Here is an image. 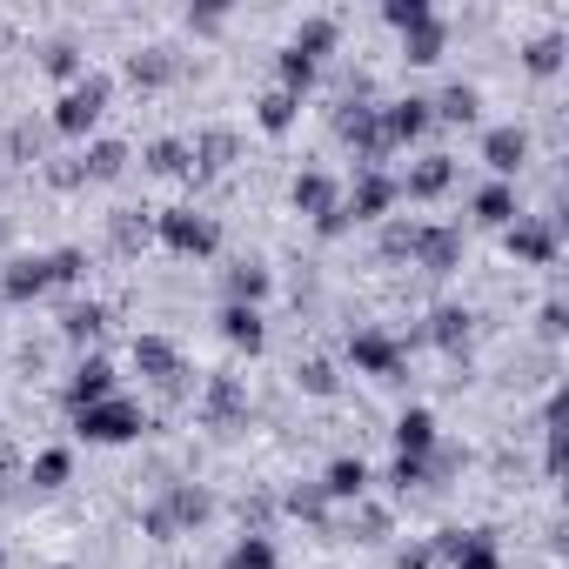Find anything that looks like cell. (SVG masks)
Segmentation results:
<instances>
[{"instance_id": "6da1fadb", "label": "cell", "mask_w": 569, "mask_h": 569, "mask_svg": "<svg viewBox=\"0 0 569 569\" xmlns=\"http://www.w3.org/2000/svg\"><path fill=\"white\" fill-rule=\"evenodd\" d=\"M154 241H161L168 254H181V261H201V254L221 248V221H214L201 201H188V208H161V214H154Z\"/></svg>"}, {"instance_id": "7a4b0ae2", "label": "cell", "mask_w": 569, "mask_h": 569, "mask_svg": "<svg viewBox=\"0 0 569 569\" xmlns=\"http://www.w3.org/2000/svg\"><path fill=\"white\" fill-rule=\"evenodd\" d=\"M108 101H114V81L108 74H81L74 88H61V101H54V114H48V128L54 134H94L101 128V114H108Z\"/></svg>"}, {"instance_id": "3957f363", "label": "cell", "mask_w": 569, "mask_h": 569, "mask_svg": "<svg viewBox=\"0 0 569 569\" xmlns=\"http://www.w3.org/2000/svg\"><path fill=\"white\" fill-rule=\"evenodd\" d=\"M74 436H81V442H94V449H114V442H134V436H148V416H141V402H128V396H108V402H88V409H74Z\"/></svg>"}, {"instance_id": "277c9868", "label": "cell", "mask_w": 569, "mask_h": 569, "mask_svg": "<svg viewBox=\"0 0 569 569\" xmlns=\"http://www.w3.org/2000/svg\"><path fill=\"white\" fill-rule=\"evenodd\" d=\"M502 248H509L516 268H549V261L562 254V214H556V208H549V214H516V221L502 228Z\"/></svg>"}, {"instance_id": "5b68a950", "label": "cell", "mask_w": 569, "mask_h": 569, "mask_svg": "<svg viewBox=\"0 0 569 569\" xmlns=\"http://www.w3.org/2000/svg\"><path fill=\"white\" fill-rule=\"evenodd\" d=\"M396 201H402V188H396V174H389V168H356V181L342 188V214H349L356 228L389 221V214H396Z\"/></svg>"}, {"instance_id": "8992f818", "label": "cell", "mask_w": 569, "mask_h": 569, "mask_svg": "<svg viewBox=\"0 0 569 569\" xmlns=\"http://www.w3.org/2000/svg\"><path fill=\"white\" fill-rule=\"evenodd\" d=\"M349 362H356V376H376V382H402V369H409V356H402V342L389 336V329H349Z\"/></svg>"}, {"instance_id": "52a82bcc", "label": "cell", "mask_w": 569, "mask_h": 569, "mask_svg": "<svg viewBox=\"0 0 569 569\" xmlns=\"http://www.w3.org/2000/svg\"><path fill=\"white\" fill-rule=\"evenodd\" d=\"M429 549H436V562H449V569H502V549H496V529H436L429 536Z\"/></svg>"}, {"instance_id": "ba28073f", "label": "cell", "mask_w": 569, "mask_h": 569, "mask_svg": "<svg viewBox=\"0 0 569 569\" xmlns=\"http://www.w3.org/2000/svg\"><path fill=\"white\" fill-rule=\"evenodd\" d=\"M409 268H422L429 281L456 274V268H462V228H456V221H422V241H416V261H409Z\"/></svg>"}, {"instance_id": "9c48e42d", "label": "cell", "mask_w": 569, "mask_h": 569, "mask_svg": "<svg viewBox=\"0 0 569 569\" xmlns=\"http://www.w3.org/2000/svg\"><path fill=\"white\" fill-rule=\"evenodd\" d=\"M416 329H422V349L462 356V349H469V336H476V309H462V302H436Z\"/></svg>"}, {"instance_id": "30bf717a", "label": "cell", "mask_w": 569, "mask_h": 569, "mask_svg": "<svg viewBox=\"0 0 569 569\" xmlns=\"http://www.w3.org/2000/svg\"><path fill=\"white\" fill-rule=\"evenodd\" d=\"M329 536L376 549V542H389V536H396V509H389V502H376V496H362V502H349V509H342V522H329Z\"/></svg>"}, {"instance_id": "8fae6325", "label": "cell", "mask_w": 569, "mask_h": 569, "mask_svg": "<svg viewBox=\"0 0 569 569\" xmlns=\"http://www.w3.org/2000/svg\"><path fill=\"white\" fill-rule=\"evenodd\" d=\"M161 509L174 516V529H181V536H194L201 522H214V489H208V482H194V476L161 482Z\"/></svg>"}, {"instance_id": "7c38bea8", "label": "cell", "mask_w": 569, "mask_h": 569, "mask_svg": "<svg viewBox=\"0 0 569 569\" xmlns=\"http://www.w3.org/2000/svg\"><path fill=\"white\" fill-rule=\"evenodd\" d=\"M396 188H402V201H442V194L456 188V154H422V161H409V168L396 174Z\"/></svg>"}, {"instance_id": "4fadbf2b", "label": "cell", "mask_w": 569, "mask_h": 569, "mask_svg": "<svg viewBox=\"0 0 569 569\" xmlns=\"http://www.w3.org/2000/svg\"><path fill=\"white\" fill-rule=\"evenodd\" d=\"M128 356H134V369H141V382H154V389H161V382H174V376H188V362H181V349H174V336H161V329H141Z\"/></svg>"}, {"instance_id": "5bb4252c", "label": "cell", "mask_w": 569, "mask_h": 569, "mask_svg": "<svg viewBox=\"0 0 569 569\" xmlns=\"http://www.w3.org/2000/svg\"><path fill=\"white\" fill-rule=\"evenodd\" d=\"M221 289H228L234 309H261V296L274 289V268H268L261 254H234V261L221 268Z\"/></svg>"}, {"instance_id": "9a60e30c", "label": "cell", "mask_w": 569, "mask_h": 569, "mask_svg": "<svg viewBox=\"0 0 569 569\" xmlns=\"http://www.w3.org/2000/svg\"><path fill=\"white\" fill-rule=\"evenodd\" d=\"M289 208H296V214H309V221H322V214H336V208H342V181H336L329 168H302V174L289 181Z\"/></svg>"}, {"instance_id": "2e32d148", "label": "cell", "mask_w": 569, "mask_h": 569, "mask_svg": "<svg viewBox=\"0 0 569 569\" xmlns=\"http://www.w3.org/2000/svg\"><path fill=\"white\" fill-rule=\"evenodd\" d=\"M34 296H48V254H8L0 261V302H34Z\"/></svg>"}, {"instance_id": "e0dca14e", "label": "cell", "mask_w": 569, "mask_h": 569, "mask_svg": "<svg viewBox=\"0 0 569 569\" xmlns=\"http://www.w3.org/2000/svg\"><path fill=\"white\" fill-rule=\"evenodd\" d=\"M482 161H489V174H496V181L522 174V168H529V128H516V121L489 128V134H482Z\"/></svg>"}, {"instance_id": "ac0fdd59", "label": "cell", "mask_w": 569, "mask_h": 569, "mask_svg": "<svg viewBox=\"0 0 569 569\" xmlns=\"http://www.w3.org/2000/svg\"><path fill=\"white\" fill-rule=\"evenodd\" d=\"M108 396H114V362H108V356H81V362L68 369L61 402H68V409H88V402H108Z\"/></svg>"}, {"instance_id": "d6986e66", "label": "cell", "mask_w": 569, "mask_h": 569, "mask_svg": "<svg viewBox=\"0 0 569 569\" xmlns=\"http://www.w3.org/2000/svg\"><path fill=\"white\" fill-rule=\"evenodd\" d=\"M121 68H128V81H134V88H168V81L181 74V54H174L168 41H141V48H128V61H121Z\"/></svg>"}, {"instance_id": "ffe728a7", "label": "cell", "mask_w": 569, "mask_h": 569, "mask_svg": "<svg viewBox=\"0 0 569 569\" xmlns=\"http://www.w3.org/2000/svg\"><path fill=\"white\" fill-rule=\"evenodd\" d=\"M382 134H389V148H402V141H422V134H429V101H422V94L382 101Z\"/></svg>"}, {"instance_id": "44dd1931", "label": "cell", "mask_w": 569, "mask_h": 569, "mask_svg": "<svg viewBox=\"0 0 569 569\" xmlns=\"http://www.w3.org/2000/svg\"><path fill=\"white\" fill-rule=\"evenodd\" d=\"M101 336H108V302H68V309H61V342H68V349H88V356H94Z\"/></svg>"}, {"instance_id": "7402d4cb", "label": "cell", "mask_w": 569, "mask_h": 569, "mask_svg": "<svg viewBox=\"0 0 569 569\" xmlns=\"http://www.w3.org/2000/svg\"><path fill=\"white\" fill-rule=\"evenodd\" d=\"M369 482H376V476H369V462H362V456H336V462L322 469V496H329V502H342V509H349V502H362V496H369Z\"/></svg>"}, {"instance_id": "603a6c76", "label": "cell", "mask_w": 569, "mask_h": 569, "mask_svg": "<svg viewBox=\"0 0 569 569\" xmlns=\"http://www.w3.org/2000/svg\"><path fill=\"white\" fill-rule=\"evenodd\" d=\"M336 48H342V21H336V14H309V21L296 28V41H289V54H302V61H316V68H322Z\"/></svg>"}, {"instance_id": "cb8c5ba5", "label": "cell", "mask_w": 569, "mask_h": 569, "mask_svg": "<svg viewBox=\"0 0 569 569\" xmlns=\"http://www.w3.org/2000/svg\"><path fill=\"white\" fill-rule=\"evenodd\" d=\"M221 342L234 349V356H261L268 349V322H261V309H221Z\"/></svg>"}, {"instance_id": "d4e9b609", "label": "cell", "mask_w": 569, "mask_h": 569, "mask_svg": "<svg viewBox=\"0 0 569 569\" xmlns=\"http://www.w3.org/2000/svg\"><path fill=\"white\" fill-rule=\"evenodd\" d=\"M41 496H54V489H68L74 482V449H61V442H48V449H34L28 456V469H21Z\"/></svg>"}, {"instance_id": "484cf974", "label": "cell", "mask_w": 569, "mask_h": 569, "mask_svg": "<svg viewBox=\"0 0 569 569\" xmlns=\"http://www.w3.org/2000/svg\"><path fill=\"white\" fill-rule=\"evenodd\" d=\"M34 54H41V74H54V81H68V88L88 74V48H81L74 34H54V41H41Z\"/></svg>"}, {"instance_id": "4316f807", "label": "cell", "mask_w": 569, "mask_h": 569, "mask_svg": "<svg viewBox=\"0 0 569 569\" xmlns=\"http://www.w3.org/2000/svg\"><path fill=\"white\" fill-rule=\"evenodd\" d=\"M482 114V88L476 81H449L436 101H429V121H449V128H469Z\"/></svg>"}, {"instance_id": "83f0119b", "label": "cell", "mask_w": 569, "mask_h": 569, "mask_svg": "<svg viewBox=\"0 0 569 569\" xmlns=\"http://www.w3.org/2000/svg\"><path fill=\"white\" fill-rule=\"evenodd\" d=\"M148 241H154V214L148 208H114L108 214V248L114 254H141Z\"/></svg>"}, {"instance_id": "f1b7e54d", "label": "cell", "mask_w": 569, "mask_h": 569, "mask_svg": "<svg viewBox=\"0 0 569 569\" xmlns=\"http://www.w3.org/2000/svg\"><path fill=\"white\" fill-rule=\"evenodd\" d=\"M48 121H34V114H21L8 134H0V161H48Z\"/></svg>"}, {"instance_id": "f546056e", "label": "cell", "mask_w": 569, "mask_h": 569, "mask_svg": "<svg viewBox=\"0 0 569 569\" xmlns=\"http://www.w3.org/2000/svg\"><path fill=\"white\" fill-rule=\"evenodd\" d=\"M128 161H134V154H128V141H114V134L81 148V174H88V181H121V174H128Z\"/></svg>"}, {"instance_id": "4dcf8cb0", "label": "cell", "mask_w": 569, "mask_h": 569, "mask_svg": "<svg viewBox=\"0 0 569 569\" xmlns=\"http://www.w3.org/2000/svg\"><path fill=\"white\" fill-rule=\"evenodd\" d=\"M436 442H442V429H436L429 409H402L396 416V456H429Z\"/></svg>"}, {"instance_id": "1f68e13d", "label": "cell", "mask_w": 569, "mask_h": 569, "mask_svg": "<svg viewBox=\"0 0 569 569\" xmlns=\"http://www.w3.org/2000/svg\"><path fill=\"white\" fill-rule=\"evenodd\" d=\"M254 121H261L268 134H289V128L302 121V101H296L289 88H261V94H254Z\"/></svg>"}, {"instance_id": "d6a6232c", "label": "cell", "mask_w": 569, "mask_h": 569, "mask_svg": "<svg viewBox=\"0 0 569 569\" xmlns=\"http://www.w3.org/2000/svg\"><path fill=\"white\" fill-rule=\"evenodd\" d=\"M442 54H449V21H442V14H436L429 28L402 34V61H409V68H436Z\"/></svg>"}, {"instance_id": "836d02e7", "label": "cell", "mask_w": 569, "mask_h": 569, "mask_svg": "<svg viewBox=\"0 0 569 569\" xmlns=\"http://www.w3.org/2000/svg\"><path fill=\"white\" fill-rule=\"evenodd\" d=\"M382 228V248H376V261H416V241H422V221H409V214H389V221H376Z\"/></svg>"}, {"instance_id": "e575fe53", "label": "cell", "mask_w": 569, "mask_h": 569, "mask_svg": "<svg viewBox=\"0 0 569 569\" xmlns=\"http://www.w3.org/2000/svg\"><path fill=\"white\" fill-rule=\"evenodd\" d=\"M141 168H148V174H194V154H188L181 134H161V141L141 148Z\"/></svg>"}, {"instance_id": "d590c367", "label": "cell", "mask_w": 569, "mask_h": 569, "mask_svg": "<svg viewBox=\"0 0 569 569\" xmlns=\"http://www.w3.org/2000/svg\"><path fill=\"white\" fill-rule=\"evenodd\" d=\"M469 208H476V221H482V228H509V221L522 214L509 181H489V188H476V201H469Z\"/></svg>"}, {"instance_id": "8d00e7d4", "label": "cell", "mask_w": 569, "mask_h": 569, "mask_svg": "<svg viewBox=\"0 0 569 569\" xmlns=\"http://www.w3.org/2000/svg\"><path fill=\"white\" fill-rule=\"evenodd\" d=\"M281 509H289V516H302V522H316V529H322V536H329V522H336V516H329V509H336V502H329V496H322V482H296V489H289V496H281Z\"/></svg>"}, {"instance_id": "74e56055", "label": "cell", "mask_w": 569, "mask_h": 569, "mask_svg": "<svg viewBox=\"0 0 569 569\" xmlns=\"http://www.w3.org/2000/svg\"><path fill=\"white\" fill-rule=\"evenodd\" d=\"M234 516H241L248 536H268L274 516H281V496H268V489H241V496H234Z\"/></svg>"}, {"instance_id": "f35d334b", "label": "cell", "mask_w": 569, "mask_h": 569, "mask_svg": "<svg viewBox=\"0 0 569 569\" xmlns=\"http://www.w3.org/2000/svg\"><path fill=\"white\" fill-rule=\"evenodd\" d=\"M289 376H296V389H302V396H322V402L342 389V376H336V362H329V356H302Z\"/></svg>"}, {"instance_id": "ab89813d", "label": "cell", "mask_w": 569, "mask_h": 569, "mask_svg": "<svg viewBox=\"0 0 569 569\" xmlns=\"http://www.w3.org/2000/svg\"><path fill=\"white\" fill-rule=\"evenodd\" d=\"M281 556H274V542L268 536H234V549L221 556V569H274Z\"/></svg>"}, {"instance_id": "60d3db41", "label": "cell", "mask_w": 569, "mask_h": 569, "mask_svg": "<svg viewBox=\"0 0 569 569\" xmlns=\"http://www.w3.org/2000/svg\"><path fill=\"white\" fill-rule=\"evenodd\" d=\"M274 88H289V94L302 101V94L316 88V61H302V54H289V48H281V54H274Z\"/></svg>"}, {"instance_id": "b9f144b4", "label": "cell", "mask_w": 569, "mask_h": 569, "mask_svg": "<svg viewBox=\"0 0 569 569\" xmlns=\"http://www.w3.org/2000/svg\"><path fill=\"white\" fill-rule=\"evenodd\" d=\"M88 281V248H54L48 254V289H74Z\"/></svg>"}, {"instance_id": "7bdbcfd3", "label": "cell", "mask_w": 569, "mask_h": 569, "mask_svg": "<svg viewBox=\"0 0 569 569\" xmlns=\"http://www.w3.org/2000/svg\"><path fill=\"white\" fill-rule=\"evenodd\" d=\"M382 21H389L396 34H416V28L436 21V8H429V0H382Z\"/></svg>"}, {"instance_id": "ee69618b", "label": "cell", "mask_w": 569, "mask_h": 569, "mask_svg": "<svg viewBox=\"0 0 569 569\" xmlns=\"http://www.w3.org/2000/svg\"><path fill=\"white\" fill-rule=\"evenodd\" d=\"M389 489H396V496L429 489V456H396V462H389Z\"/></svg>"}, {"instance_id": "f6af8a7d", "label": "cell", "mask_w": 569, "mask_h": 569, "mask_svg": "<svg viewBox=\"0 0 569 569\" xmlns=\"http://www.w3.org/2000/svg\"><path fill=\"white\" fill-rule=\"evenodd\" d=\"M522 68H529V74H556V68H562V34H536V41L522 48Z\"/></svg>"}, {"instance_id": "bcb514c9", "label": "cell", "mask_w": 569, "mask_h": 569, "mask_svg": "<svg viewBox=\"0 0 569 569\" xmlns=\"http://www.w3.org/2000/svg\"><path fill=\"white\" fill-rule=\"evenodd\" d=\"M41 174H48V188H61V194H68V188H88V174H81V154H54Z\"/></svg>"}, {"instance_id": "7dc6e473", "label": "cell", "mask_w": 569, "mask_h": 569, "mask_svg": "<svg viewBox=\"0 0 569 569\" xmlns=\"http://www.w3.org/2000/svg\"><path fill=\"white\" fill-rule=\"evenodd\" d=\"M562 329H569L562 302H542V309H536V342H542V349H556V342H562Z\"/></svg>"}, {"instance_id": "c3c4849f", "label": "cell", "mask_w": 569, "mask_h": 569, "mask_svg": "<svg viewBox=\"0 0 569 569\" xmlns=\"http://www.w3.org/2000/svg\"><path fill=\"white\" fill-rule=\"evenodd\" d=\"M141 536H148V542H174L181 529H174V516H168L161 502H148V509H141Z\"/></svg>"}, {"instance_id": "681fc988", "label": "cell", "mask_w": 569, "mask_h": 569, "mask_svg": "<svg viewBox=\"0 0 569 569\" xmlns=\"http://www.w3.org/2000/svg\"><path fill=\"white\" fill-rule=\"evenodd\" d=\"M396 569H436V549L429 542H402L396 549Z\"/></svg>"}, {"instance_id": "f907efd6", "label": "cell", "mask_w": 569, "mask_h": 569, "mask_svg": "<svg viewBox=\"0 0 569 569\" xmlns=\"http://www.w3.org/2000/svg\"><path fill=\"white\" fill-rule=\"evenodd\" d=\"M221 21H228V14H221V8H188V28H194V34H214V28H221Z\"/></svg>"}, {"instance_id": "816d5d0a", "label": "cell", "mask_w": 569, "mask_h": 569, "mask_svg": "<svg viewBox=\"0 0 569 569\" xmlns=\"http://www.w3.org/2000/svg\"><path fill=\"white\" fill-rule=\"evenodd\" d=\"M0 569H8V549H0Z\"/></svg>"}, {"instance_id": "f5cc1de1", "label": "cell", "mask_w": 569, "mask_h": 569, "mask_svg": "<svg viewBox=\"0 0 569 569\" xmlns=\"http://www.w3.org/2000/svg\"><path fill=\"white\" fill-rule=\"evenodd\" d=\"M48 569H68V562H48Z\"/></svg>"}]
</instances>
